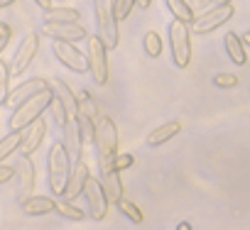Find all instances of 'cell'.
Returning <instances> with one entry per match:
<instances>
[{"instance_id":"cell-32","label":"cell","mask_w":250,"mask_h":230,"mask_svg":"<svg viewBox=\"0 0 250 230\" xmlns=\"http://www.w3.org/2000/svg\"><path fill=\"white\" fill-rule=\"evenodd\" d=\"M213 83L221 86V88H233V86H238V76L235 74H218L213 78Z\"/></svg>"},{"instance_id":"cell-26","label":"cell","mask_w":250,"mask_h":230,"mask_svg":"<svg viewBox=\"0 0 250 230\" xmlns=\"http://www.w3.org/2000/svg\"><path fill=\"white\" fill-rule=\"evenodd\" d=\"M54 213H59L64 220H83V211L79 208V206H74V203H69V201H57V206H54Z\"/></svg>"},{"instance_id":"cell-39","label":"cell","mask_w":250,"mask_h":230,"mask_svg":"<svg viewBox=\"0 0 250 230\" xmlns=\"http://www.w3.org/2000/svg\"><path fill=\"white\" fill-rule=\"evenodd\" d=\"M177 230H191V228H189V225H187V223H184V225H179V228H177Z\"/></svg>"},{"instance_id":"cell-2","label":"cell","mask_w":250,"mask_h":230,"mask_svg":"<svg viewBox=\"0 0 250 230\" xmlns=\"http://www.w3.org/2000/svg\"><path fill=\"white\" fill-rule=\"evenodd\" d=\"M52 100H54V91L49 86L47 91L37 93L35 98H30L20 108H15L13 115H10V133H25L30 125H35L37 120H42V113L49 110Z\"/></svg>"},{"instance_id":"cell-10","label":"cell","mask_w":250,"mask_h":230,"mask_svg":"<svg viewBox=\"0 0 250 230\" xmlns=\"http://www.w3.org/2000/svg\"><path fill=\"white\" fill-rule=\"evenodd\" d=\"M15 174L20 176V181H18V201L25 203L27 198H32L35 176H37L32 157H20V162H15Z\"/></svg>"},{"instance_id":"cell-17","label":"cell","mask_w":250,"mask_h":230,"mask_svg":"<svg viewBox=\"0 0 250 230\" xmlns=\"http://www.w3.org/2000/svg\"><path fill=\"white\" fill-rule=\"evenodd\" d=\"M52 91H54L57 100L66 108L69 118L74 120V118H76V110H79V105H76V93L69 88V83H66L64 78H54V81H52Z\"/></svg>"},{"instance_id":"cell-22","label":"cell","mask_w":250,"mask_h":230,"mask_svg":"<svg viewBox=\"0 0 250 230\" xmlns=\"http://www.w3.org/2000/svg\"><path fill=\"white\" fill-rule=\"evenodd\" d=\"M54 206H57V201L49 198V196H32L22 203V211L27 215H47V213L54 211Z\"/></svg>"},{"instance_id":"cell-28","label":"cell","mask_w":250,"mask_h":230,"mask_svg":"<svg viewBox=\"0 0 250 230\" xmlns=\"http://www.w3.org/2000/svg\"><path fill=\"white\" fill-rule=\"evenodd\" d=\"M10 64L0 61V105L8 103V96H10Z\"/></svg>"},{"instance_id":"cell-35","label":"cell","mask_w":250,"mask_h":230,"mask_svg":"<svg viewBox=\"0 0 250 230\" xmlns=\"http://www.w3.org/2000/svg\"><path fill=\"white\" fill-rule=\"evenodd\" d=\"M13 176H15V167L13 164H0V186L8 184Z\"/></svg>"},{"instance_id":"cell-13","label":"cell","mask_w":250,"mask_h":230,"mask_svg":"<svg viewBox=\"0 0 250 230\" xmlns=\"http://www.w3.org/2000/svg\"><path fill=\"white\" fill-rule=\"evenodd\" d=\"M83 193H86V201H88V215H91L93 220H103L105 213H108V198H105V193H103L101 181L91 176Z\"/></svg>"},{"instance_id":"cell-11","label":"cell","mask_w":250,"mask_h":230,"mask_svg":"<svg viewBox=\"0 0 250 230\" xmlns=\"http://www.w3.org/2000/svg\"><path fill=\"white\" fill-rule=\"evenodd\" d=\"M42 32H44V37H49L54 42H66V44L88 39V32L81 22H76V25H44Z\"/></svg>"},{"instance_id":"cell-25","label":"cell","mask_w":250,"mask_h":230,"mask_svg":"<svg viewBox=\"0 0 250 230\" xmlns=\"http://www.w3.org/2000/svg\"><path fill=\"white\" fill-rule=\"evenodd\" d=\"M76 105H79V110H81V113H86V115H88L91 120H98V118H101L98 105H96V100L91 98V93H88V91L76 93Z\"/></svg>"},{"instance_id":"cell-15","label":"cell","mask_w":250,"mask_h":230,"mask_svg":"<svg viewBox=\"0 0 250 230\" xmlns=\"http://www.w3.org/2000/svg\"><path fill=\"white\" fill-rule=\"evenodd\" d=\"M44 137H47V123L44 120H37L35 125H30L25 130V137H22V145H20L22 157H32L40 150V145L44 142Z\"/></svg>"},{"instance_id":"cell-9","label":"cell","mask_w":250,"mask_h":230,"mask_svg":"<svg viewBox=\"0 0 250 230\" xmlns=\"http://www.w3.org/2000/svg\"><path fill=\"white\" fill-rule=\"evenodd\" d=\"M52 52H54V57H57L66 69H71V71H76V74L88 71V59H86V54H83L79 47L66 44V42H54V44H52Z\"/></svg>"},{"instance_id":"cell-30","label":"cell","mask_w":250,"mask_h":230,"mask_svg":"<svg viewBox=\"0 0 250 230\" xmlns=\"http://www.w3.org/2000/svg\"><path fill=\"white\" fill-rule=\"evenodd\" d=\"M49 113H52L54 123H57L62 130H64V128H66V123L71 120V118H69V113H66V108H64V105L57 100V96H54V100H52V105H49Z\"/></svg>"},{"instance_id":"cell-33","label":"cell","mask_w":250,"mask_h":230,"mask_svg":"<svg viewBox=\"0 0 250 230\" xmlns=\"http://www.w3.org/2000/svg\"><path fill=\"white\" fill-rule=\"evenodd\" d=\"M10 37H13V30H10L5 22H0V57H3V52H5V47H8Z\"/></svg>"},{"instance_id":"cell-5","label":"cell","mask_w":250,"mask_h":230,"mask_svg":"<svg viewBox=\"0 0 250 230\" xmlns=\"http://www.w3.org/2000/svg\"><path fill=\"white\" fill-rule=\"evenodd\" d=\"M93 15H96V27H98V39L103 42L105 49H115L118 47V22L113 18L110 3H93Z\"/></svg>"},{"instance_id":"cell-20","label":"cell","mask_w":250,"mask_h":230,"mask_svg":"<svg viewBox=\"0 0 250 230\" xmlns=\"http://www.w3.org/2000/svg\"><path fill=\"white\" fill-rule=\"evenodd\" d=\"M223 47H226V54H228V59H230L233 64L243 66V64L248 61L245 44H243V39H240L235 32H228V35H226V39H223Z\"/></svg>"},{"instance_id":"cell-6","label":"cell","mask_w":250,"mask_h":230,"mask_svg":"<svg viewBox=\"0 0 250 230\" xmlns=\"http://www.w3.org/2000/svg\"><path fill=\"white\" fill-rule=\"evenodd\" d=\"M86 59H88V71L98 86L108 83V49L98 37L86 39Z\"/></svg>"},{"instance_id":"cell-21","label":"cell","mask_w":250,"mask_h":230,"mask_svg":"<svg viewBox=\"0 0 250 230\" xmlns=\"http://www.w3.org/2000/svg\"><path fill=\"white\" fill-rule=\"evenodd\" d=\"M179 130H182V123H179V120H169V123H165V125L155 128V130L147 135V145H150V147H157V145H162V142H167V140L177 137V135H179Z\"/></svg>"},{"instance_id":"cell-29","label":"cell","mask_w":250,"mask_h":230,"mask_svg":"<svg viewBox=\"0 0 250 230\" xmlns=\"http://www.w3.org/2000/svg\"><path fill=\"white\" fill-rule=\"evenodd\" d=\"M143 47H145V52H147L150 57H160V54H162V37H160L157 32H147V35L143 37Z\"/></svg>"},{"instance_id":"cell-18","label":"cell","mask_w":250,"mask_h":230,"mask_svg":"<svg viewBox=\"0 0 250 230\" xmlns=\"http://www.w3.org/2000/svg\"><path fill=\"white\" fill-rule=\"evenodd\" d=\"M101 186H103V193L108 198V203H120L125 196H123V181H120V174L118 172H108V174H101Z\"/></svg>"},{"instance_id":"cell-12","label":"cell","mask_w":250,"mask_h":230,"mask_svg":"<svg viewBox=\"0 0 250 230\" xmlns=\"http://www.w3.org/2000/svg\"><path fill=\"white\" fill-rule=\"evenodd\" d=\"M88 179H91V172H88V164L81 159V162H76V164H71V176H69V184H66V191H64V201H69V203H74L83 191H86V184H88Z\"/></svg>"},{"instance_id":"cell-23","label":"cell","mask_w":250,"mask_h":230,"mask_svg":"<svg viewBox=\"0 0 250 230\" xmlns=\"http://www.w3.org/2000/svg\"><path fill=\"white\" fill-rule=\"evenodd\" d=\"M167 8L172 10L177 22H184V25H194L196 22V15H194L191 5L184 3V0H167Z\"/></svg>"},{"instance_id":"cell-7","label":"cell","mask_w":250,"mask_h":230,"mask_svg":"<svg viewBox=\"0 0 250 230\" xmlns=\"http://www.w3.org/2000/svg\"><path fill=\"white\" fill-rule=\"evenodd\" d=\"M233 13H235L233 3H218V5H213L211 10H206L201 18H196L194 32H196V35H208V32H213L216 27L226 25V22L233 18Z\"/></svg>"},{"instance_id":"cell-14","label":"cell","mask_w":250,"mask_h":230,"mask_svg":"<svg viewBox=\"0 0 250 230\" xmlns=\"http://www.w3.org/2000/svg\"><path fill=\"white\" fill-rule=\"evenodd\" d=\"M47 88H49V83H47L44 78H27V81L18 83V86L10 91V96H8V105H10V108H20L25 100L35 98L37 93H42V91H47Z\"/></svg>"},{"instance_id":"cell-8","label":"cell","mask_w":250,"mask_h":230,"mask_svg":"<svg viewBox=\"0 0 250 230\" xmlns=\"http://www.w3.org/2000/svg\"><path fill=\"white\" fill-rule=\"evenodd\" d=\"M37 52H40V35H37V32L25 35V39L20 42V47H18V52H15V57H13L10 74H13V76H22L25 69H30V64L35 61Z\"/></svg>"},{"instance_id":"cell-38","label":"cell","mask_w":250,"mask_h":230,"mask_svg":"<svg viewBox=\"0 0 250 230\" xmlns=\"http://www.w3.org/2000/svg\"><path fill=\"white\" fill-rule=\"evenodd\" d=\"M8 5H13L10 0H0V10H3V8H8Z\"/></svg>"},{"instance_id":"cell-37","label":"cell","mask_w":250,"mask_h":230,"mask_svg":"<svg viewBox=\"0 0 250 230\" xmlns=\"http://www.w3.org/2000/svg\"><path fill=\"white\" fill-rule=\"evenodd\" d=\"M240 39H243V44H248V47H250V30H248V32H245Z\"/></svg>"},{"instance_id":"cell-4","label":"cell","mask_w":250,"mask_h":230,"mask_svg":"<svg viewBox=\"0 0 250 230\" xmlns=\"http://www.w3.org/2000/svg\"><path fill=\"white\" fill-rule=\"evenodd\" d=\"M169 49H172V59L179 69L189 66L191 61V37H189V25L172 20L169 22Z\"/></svg>"},{"instance_id":"cell-1","label":"cell","mask_w":250,"mask_h":230,"mask_svg":"<svg viewBox=\"0 0 250 230\" xmlns=\"http://www.w3.org/2000/svg\"><path fill=\"white\" fill-rule=\"evenodd\" d=\"M93 150H96V162H98L101 174L113 172V164H115V157H118V128L108 115H101L96 120Z\"/></svg>"},{"instance_id":"cell-3","label":"cell","mask_w":250,"mask_h":230,"mask_svg":"<svg viewBox=\"0 0 250 230\" xmlns=\"http://www.w3.org/2000/svg\"><path fill=\"white\" fill-rule=\"evenodd\" d=\"M47 174H49V189H52V193L64 196L66 184H69V176H71V159H69V154H66V150H64L62 142H54L49 147Z\"/></svg>"},{"instance_id":"cell-34","label":"cell","mask_w":250,"mask_h":230,"mask_svg":"<svg viewBox=\"0 0 250 230\" xmlns=\"http://www.w3.org/2000/svg\"><path fill=\"white\" fill-rule=\"evenodd\" d=\"M130 164H133V154H118L115 157V164H113V172L120 174L123 169H128Z\"/></svg>"},{"instance_id":"cell-27","label":"cell","mask_w":250,"mask_h":230,"mask_svg":"<svg viewBox=\"0 0 250 230\" xmlns=\"http://www.w3.org/2000/svg\"><path fill=\"white\" fill-rule=\"evenodd\" d=\"M118 211H120L125 218H128L130 223H135V225H140V223H143V211H140L133 201H128V198H123V201L118 203Z\"/></svg>"},{"instance_id":"cell-24","label":"cell","mask_w":250,"mask_h":230,"mask_svg":"<svg viewBox=\"0 0 250 230\" xmlns=\"http://www.w3.org/2000/svg\"><path fill=\"white\" fill-rule=\"evenodd\" d=\"M22 137H25V133H8L3 140H0V162L8 159V157H10L15 150H20Z\"/></svg>"},{"instance_id":"cell-16","label":"cell","mask_w":250,"mask_h":230,"mask_svg":"<svg viewBox=\"0 0 250 230\" xmlns=\"http://www.w3.org/2000/svg\"><path fill=\"white\" fill-rule=\"evenodd\" d=\"M81 145L83 142H81V135H79V125H76V120H69L66 128H64V150H66L71 164L83 159L81 157Z\"/></svg>"},{"instance_id":"cell-36","label":"cell","mask_w":250,"mask_h":230,"mask_svg":"<svg viewBox=\"0 0 250 230\" xmlns=\"http://www.w3.org/2000/svg\"><path fill=\"white\" fill-rule=\"evenodd\" d=\"M150 5H152L150 0H138V3H135V8H143V10H145V8H150Z\"/></svg>"},{"instance_id":"cell-19","label":"cell","mask_w":250,"mask_h":230,"mask_svg":"<svg viewBox=\"0 0 250 230\" xmlns=\"http://www.w3.org/2000/svg\"><path fill=\"white\" fill-rule=\"evenodd\" d=\"M76 22H81V13L76 8H66V5L57 3V8L52 13H47L44 25H76Z\"/></svg>"},{"instance_id":"cell-31","label":"cell","mask_w":250,"mask_h":230,"mask_svg":"<svg viewBox=\"0 0 250 230\" xmlns=\"http://www.w3.org/2000/svg\"><path fill=\"white\" fill-rule=\"evenodd\" d=\"M133 8H135V0H115V3H110V10H113V18H115V22L128 18Z\"/></svg>"}]
</instances>
